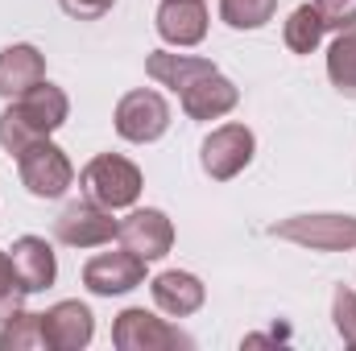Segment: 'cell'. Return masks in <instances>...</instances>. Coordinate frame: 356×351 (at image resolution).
Wrapping results in <instances>:
<instances>
[{
    "mask_svg": "<svg viewBox=\"0 0 356 351\" xmlns=\"http://www.w3.org/2000/svg\"><path fill=\"white\" fill-rule=\"evenodd\" d=\"M67 116H71L67 91L42 79L38 87H29L25 95L8 99V108L0 112V149L21 157L29 145H38L50 132H58L67 124Z\"/></svg>",
    "mask_w": 356,
    "mask_h": 351,
    "instance_id": "cell-1",
    "label": "cell"
},
{
    "mask_svg": "<svg viewBox=\"0 0 356 351\" xmlns=\"http://www.w3.org/2000/svg\"><path fill=\"white\" fill-rule=\"evenodd\" d=\"M79 186H83V194H88L91 203H99L108 211H120V207H133L141 198V186L145 182H141V170L129 157L99 153V157H91L88 166H83Z\"/></svg>",
    "mask_w": 356,
    "mask_h": 351,
    "instance_id": "cell-2",
    "label": "cell"
},
{
    "mask_svg": "<svg viewBox=\"0 0 356 351\" xmlns=\"http://www.w3.org/2000/svg\"><path fill=\"white\" fill-rule=\"evenodd\" d=\"M112 124H116V132L129 145H154L170 128V103H166L162 91L137 87V91H129V95H120Z\"/></svg>",
    "mask_w": 356,
    "mask_h": 351,
    "instance_id": "cell-3",
    "label": "cell"
},
{
    "mask_svg": "<svg viewBox=\"0 0 356 351\" xmlns=\"http://www.w3.org/2000/svg\"><path fill=\"white\" fill-rule=\"evenodd\" d=\"M269 236L302 244L311 252H348L356 248V215H294L273 223Z\"/></svg>",
    "mask_w": 356,
    "mask_h": 351,
    "instance_id": "cell-4",
    "label": "cell"
},
{
    "mask_svg": "<svg viewBox=\"0 0 356 351\" xmlns=\"http://www.w3.org/2000/svg\"><path fill=\"white\" fill-rule=\"evenodd\" d=\"M112 343L120 351H178V348H195V339L186 331L170 327L166 318L149 314L145 306H129L116 314L112 323Z\"/></svg>",
    "mask_w": 356,
    "mask_h": 351,
    "instance_id": "cell-5",
    "label": "cell"
},
{
    "mask_svg": "<svg viewBox=\"0 0 356 351\" xmlns=\"http://www.w3.org/2000/svg\"><path fill=\"white\" fill-rule=\"evenodd\" d=\"M257 153V137L245 124H220L199 145V166L211 182H232Z\"/></svg>",
    "mask_w": 356,
    "mask_h": 351,
    "instance_id": "cell-6",
    "label": "cell"
},
{
    "mask_svg": "<svg viewBox=\"0 0 356 351\" xmlns=\"http://www.w3.org/2000/svg\"><path fill=\"white\" fill-rule=\"evenodd\" d=\"M17 174H21V186L33 194V198H63L75 182V166L71 157L46 137L38 145H29L21 157H17Z\"/></svg>",
    "mask_w": 356,
    "mask_h": 351,
    "instance_id": "cell-7",
    "label": "cell"
},
{
    "mask_svg": "<svg viewBox=\"0 0 356 351\" xmlns=\"http://www.w3.org/2000/svg\"><path fill=\"white\" fill-rule=\"evenodd\" d=\"M116 228H120V219H112V211L91 198L63 207V215L54 219V236L67 248H104L116 240Z\"/></svg>",
    "mask_w": 356,
    "mask_h": 351,
    "instance_id": "cell-8",
    "label": "cell"
},
{
    "mask_svg": "<svg viewBox=\"0 0 356 351\" xmlns=\"http://www.w3.org/2000/svg\"><path fill=\"white\" fill-rule=\"evenodd\" d=\"M116 240H120V248H129V252H137L145 261H162L175 248V223L158 207H137V211H129L120 219Z\"/></svg>",
    "mask_w": 356,
    "mask_h": 351,
    "instance_id": "cell-9",
    "label": "cell"
},
{
    "mask_svg": "<svg viewBox=\"0 0 356 351\" xmlns=\"http://www.w3.org/2000/svg\"><path fill=\"white\" fill-rule=\"evenodd\" d=\"M145 264H149L145 257H137L129 248L99 252V257H91L83 264V285L95 298H120V293H129V289H137L145 281Z\"/></svg>",
    "mask_w": 356,
    "mask_h": 351,
    "instance_id": "cell-10",
    "label": "cell"
},
{
    "mask_svg": "<svg viewBox=\"0 0 356 351\" xmlns=\"http://www.w3.org/2000/svg\"><path fill=\"white\" fill-rule=\"evenodd\" d=\"M42 327H46V343L54 351H83L95 335V314L83 302L67 298L42 314Z\"/></svg>",
    "mask_w": 356,
    "mask_h": 351,
    "instance_id": "cell-11",
    "label": "cell"
},
{
    "mask_svg": "<svg viewBox=\"0 0 356 351\" xmlns=\"http://www.w3.org/2000/svg\"><path fill=\"white\" fill-rule=\"evenodd\" d=\"M154 25L166 46H178V50L199 46L207 37V4L203 0H162Z\"/></svg>",
    "mask_w": 356,
    "mask_h": 351,
    "instance_id": "cell-12",
    "label": "cell"
},
{
    "mask_svg": "<svg viewBox=\"0 0 356 351\" xmlns=\"http://www.w3.org/2000/svg\"><path fill=\"white\" fill-rule=\"evenodd\" d=\"M178 103H182V112L191 120H220V116H228L241 103V91H236V83L228 75H220V67H216L211 75H203L199 83H191V87L182 91Z\"/></svg>",
    "mask_w": 356,
    "mask_h": 351,
    "instance_id": "cell-13",
    "label": "cell"
},
{
    "mask_svg": "<svg viewBox=\"0 0 356 351\" xmlns=\"http://www.w3.org/2000/svg\"><path fill=\"white\" fill-rule=\"evenodd\" d=\"M149 293H154V306H158L162 314H170V318H191V314L203 306V298H207L203 281H199L195 273H186V268H166V273H158V277L149 281Z\"/></svg>",
    "mask_w": 356,
    "mask_h": 351,
    "instance_id": "cell-14",
    "label": "cell"
},
{
    "mask_svg": "<svg viewBox=\"0 0 356 351\" xmlns=\"http://www.w3.org/2000/svg\"><path fill=\"white\" fill-rule=\"evenodd\" d=\"M46 79V58L29 42H13L0 50V99H17Z\"/></svg>",
    "mask_w": 356,
    "mask_h": 351,
    "instance_id": "cell-15",
    "label": "cell"
},
{
    "mask_svg": "<svg viewBox=\"0 0 356 351\" xmlns=\"http://www.w3.org/2000/svg\"><path fill=\"white\" fill-rule=\"evenodd\" d=\"M8 257H13V268H17L25 293H42V289L54 285L58 261H54V248H50L42 236H21V240H13Z\"/></svg>",
    "mask_w": 356,
    "mask_h": 351,
    "instance_id": "cell-16",
    "label": "cell"
},
{
    "mask_svg": "<svg viewBox=\"0 0 356 351\" xmlns=\"http://www.w3.org/2000/svg\"><path fill=\"white\" fill-rule=\"evenodd\" d=\"M211 71H216V62L195 58V54H175V50H154V54L145 58V75H149L154 83L170 87L175 95H182L191 83H199V79L211 75Z\"/></svg>",
    "mask_w": 356,
    "mask_h": 351,
    "instance_id": "cell-17",
    "label": "cell"
},
{
    "mask_svg": "<svg viewBox=\"0 0 356 351\" xmlns=\"http://www.w3.org/2000/svg\"><path fill=\"white\" fill-rule=\"evenodd\" d=\"M327 79L340 95L356 99V25L340 29L336 42L327 46Z\"/></svg>",
    "mask_w": 356,
    "mask_h": 351,
    "instance_id": "cell-18",
    "label": "cell"
},
{
    "mask_svg": "<svg viewBox=\"0 0 356 351\" xmlns=\"http://www.w3.org/2000/svg\"><path fill=\"white\" fill-rule=\"evenodd\" d=\"M323 33H327V29H323L315 4H298V8L286 17V25H282V42L290 46V54H315L319 42H323Z\"/></svg>",
    "mask_w": 356,
    "mask_h": 351,
    "instance_id": "cell-19",
    "label": "cell"
},
{
    "mask_svg": "<svg viewBox=\"0 0 356 351\" xmlns=\"http://www.w3.org/2000/svg\"><path fill=\"white\" fill-rule=\"evenodd\" d=\"M0 348L4 351H42V348H50V343H46L42 314L13 310V314L0 323Z\"/></svg>",
    "mask_w": 356,
    "mask_h": 351,
    "instance_id": "cell-20",
    "label": "cell"
},
{
    "mask_svg": "<svg viewBox=\"0 0 356 351\" xmlns=\"http://www.w3.org/2000/svg\"><path fill=\"white\" fill-rule=\"evenodd\" d=\"M277 0H220V21L228 29H261L273 21Z\"/></svg>",
    "mask_w": 356,
    "mask_h": 351,
    "instance_id": "cell-21",
    "label": "cell"
},
{
    "mask_svg": "<svg viewBox=\"0 0 356 351\" xmlns=\"http://www.w3.org/2000/svg\"><path fill=\"white\" fill-rule=\"evenodd\" d=\"M25 298H29V293H25V285H21V277H17V268H13V257L0 248V323H4L13 310H21Z\"/></svg>",
    "mask_w": 356,
    "mask_h": 351,
    "instance_id": "cell-22",
    "label": "cell"
},
{
    "mask_svg": "<svg viewBox=\"0 0 356 351\" xmlns=\"http://www.w3.org/2000/svg\"><path fill=\"white\" fill-rule=\"evenodd\" d=\"M332 318H336L340 339H344L348 348H356V289L336 285V293H332Z\"/></svg>",
    "mask_w": 356,
    "mask_h": 351,
    "instance_id": "cell-23",
    "label": "cell"
},
{
    "mask_svg": "<svg viewBox=\"0 0 356 351\" xmlns=\"http://www.w3.org/2000/svg\"><path fill=\"white\" fill-rule=\"evenodd\" d=\"M315 12L323 21V29H348L356 25V0H315Z\"/></svg>",
    "mask_w": 356,
    "mask_h": 351,
    "instance_id": "cell-24",
    "label": "cell"
},
{
    "mask_svg": "<svg viewBox=\"0 0 356 351\" xmlns=\"http://www.w3.org/2000/svg\"><path fill=\"white\" fill-rule=\"evenodd\" d=\"M112 4H116V0H58V8H63L67 17H75V21H95V17H104Z\"/></svg>",
    "mask_w": 356,
    "mask_h": 351,
    "instance_id": "cell-25",
    "label": "cell"
}]
</instances>
